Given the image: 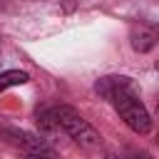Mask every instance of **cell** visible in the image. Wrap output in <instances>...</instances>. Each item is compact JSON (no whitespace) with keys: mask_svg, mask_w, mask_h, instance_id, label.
<instances>
[{"mask_svg":"<svg viewBox=\"0 0 159 159\" xmlns=\"http://www.w3.org/2000/svg\"><path fill=\"white\" fill-rule=\"evenodd\" d=\"M97 92L114 104V109L119 112V117L124 119V124L134 134L144 137V134L152 132V117H149L147 107L142 104V99H139L129 77H117V75L114 77H102L97 82Z\"/></svg>","mask_w":159,"mask_h":159,"instance_id":"1","label":"cell"},{"mask_svg":"<svg viewBox=\"0 0 159 159\" xmlns=\"http://www.w3.org/2000/svg\"><path fill=\"white\" fill-rule=\"evenodd\" d=\"M55 109V119H57V127L60 129H65L80 147H87V149H97L99 144H102V137H99V132L77 112V109H72V107H67V104H57V107H52Z\"/></svg>","mask_w":159,"mask_h":159,"instance_id":"2","label":"cell"},{"mask_svg":"<svg viewBox=\"0 0 159 159\" xmlns=\"http://www.w3.org/2000/svg\"><path fill=\"white\" fill-rule=\"evenodd\" d=\"M0 137L7 144L22 149L30 159H55V149L45 139H40L37 134H30V132L17 129V127H0Z\"/></svg>","mask_w":159,"mask_h":159,"instance_id":"3","label":"cell"},{"mask_svg":"<svg viewBox=\"0 0 159 159\" xmlns=\"http://www.w3.org/2000/svg\"><path fill=\"white\" fill-rule=\"evenodd\" d=\"M154 45H157V32H154V27L139 25V27L132 30V47H134L137 52H149Z\"/></svg>","mask_w":159,"mask_h":159,"instance_id":"4","label":"cell"},{"mask_svg":"<svg viewBox=\"0 0 159 159\" xmlns=\"http://www.w3.org/2000/svg\"><path fill=\"white\" fill-rule=\"evenodd\" d=\"M25 82H30V75L25 70H5V72H0V92L10 89L15 84H25Z\"/></svg>","mask_w":159,"mask_h":159,"instance_id":"5","label":"cell"},{"mask_svg":"<svg viewBox=\"0 0 159 159\" xmlns=\"http://www.w3.org/2000/svg\"><path fill=\"white\" fill-rule=\"evenodd\" d=\"M37 127L42 129V132H57L60 127H57V119H55V109L52 107H45V109H40L37 112Z\"/></svg>","mask_w":159,"mask_h":159,"instance_id":"6","label":"cell"},{"mask_svg":"<svg viewBox=\"0 0 159 159\" xmlns=\"http://www.w3.org/2000/svg\"><path fill=\"white\" fill-rule=\"evenodd\" d=\"M129 159H152V154H147V152H132Z\"/></svg>","mask_w":159,"mask_h":159,"instance_id":"7","label":"cell"},{"mask_svg":"<svg viewBox=\"0 0 159 159\" xmlns=\"http://www.w3.org/2000/svg\"><path fill=\"white\" fill-rule=\"evenodd\" d=\"M107 159H117V157H107Z\"/></svg>","mask_w":159,"mask_h":159,"instance_id":"8","label":"cell"},{"mask_svg":"<svg viewBox=\"0 0 159 159\" xmlns=\"http://www.w3.org/2000/svg\"><path fill=\"white\" fill-rule=\"evenodd\" d=\"M27 159H30V157H27Z\"/></svg>","mask_w":159,"mask_h":159,"instance_id":"9","label":"cell"}]
</instances>
